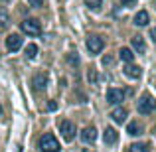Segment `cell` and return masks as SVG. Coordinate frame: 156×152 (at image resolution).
Segmentation results:
<instances>
[{
  "instance_id": "cell-1",
  "label": "cell",
  "mask_w": 156,
  "mask_h": 152,
  "mask_svg": "<svg viewBox=\"0 0 156 152\" xmlns=\"http://www.w3.org/2000/svg\"><path fill=\"white\" fill-rule=\"evenodd\" d=\"M40 150L42 152H59L61 146H59L57 138L53 136L51 133H46L42 138H40Z\"/></svg>"
},
{
  "instance_id": "cell-27",
  "label": "cell",
  "mask_w": 156,
  "mask_h": 152,
  "mask_svg": "<svg viewBox=\"0 0 156 152\" xmlns=\"http://www.w3.org/2000/svg\"><path fill=\"white\" fill-rule=\"evenodd\" d=\"M0 117H2V107H0Z\"/></svg>"
},
{
  "instance_id": "cell-28",
  "label": "cell",
  "mask_w": 156,
  "mask_h": 152,
  "mask_svg": "<svg viewBox=\"0 0 156 152\" xmlns=\"http://www.w3.org/2000/svg\"><path fill=\"white\" fill-rule=\"evenodd\" d=\"M2 2H8V0H2Z\"/></svg>"
},
{
  "instance_id": "cell-20",
  "label": "cell",
  "mask_w": 156,
  "mask_h": 152,
  "mask_svg": "<svg viewBox=\"0 0 156 152\" xmlns=\"http://www.w3.org/2000/svg\"><path fill=\"white\" fill-rule=\"evenodd\" d=\"M103 4V0H85V6H89V8H93V10H97V8Z\"/></svg>"
},
{
  "instance_id": "cell-22",
  "label": "cell",
  "mask_w": 156,
  "mask_h": 152,
  "mask_svg": "<svg viewBox=\"0 0 156 152\" xmlns=\"http://www.w3.org/2000/svg\"><path fill=\"white\" fill-rule=\"evenodd\" d=\"M28 4H30L32 8H40L44 4V0H28Z\"/></svg>"
},
{
  "instance_id": "cell-4",
  "label": "cell",
  "mask_w": 156,
  "mask_h": 152,
  "mask_svg": "<svg viewBox=\"0 0 156 152\" xmlns=\"http://www.w3.org/2000/svg\"><path fill=\"white\" fill-rule=\"evenodd\" d=\"M59 133L67 142H71L73 138H75V125H73L71 121H61L59 122Z\"/></svg>"
},
{
  "instance_id": "cell-25",
  "label": "cell",
  "mask_w": 156,
  "mask_h": 152,
  "mask_svg": "<svg viewBox=\"0 0 156 152\" xmlns=\"http://www.w3.org/2000/svg\"><path fill=\"white\" fill-rule=\"evenodd\" d=\"M121 2H122V6H130V4H134L136 0H121Z\"/></svg>"
},
{
  "instance_id": "cell-12",
  "label": "cell",
  "mask_w": 156,
  "mask_h": 152,
  "mask_svg": "<svg viewBox=\"0 0 156 152\" xmlns=\"http://www.w3.org/2000/svg\"><path fill=\"white\" fill-rule=\"evenodd\" d=\"M119 57H121V61H125V63H133L134 53H133V50H129V48H121V50H119Z\"/></svg>"
},
{
  "instance_id": "cell-23",
  "label": "cell",
  "mask_w": 156,
  "mask_h": 152,
  "mask_svg": "<svg viewBox=\"0 0 156 152\" xmlns=\"http://www.w3.org/2000/svg\"><path fill=\"white\" fill-rule=\"evenodd\" d=\"M87 79H89V81H91V83H97V73H95V71H93V69H91V71H89V73H87Z\"/></svg>"
},
{
  "instance_id": "cell-5",
  "label": "cell",
  "mask_w": 156,
  "mask_h": 152,
  "mask_svg": "<svg viewBox=\"0 0 156 152\" xmlns=\"http://www.w3.org/2000/svg\"><path fill=\"white\" fill-rule=\"evenodd\" d=\"M103 46H105V42H103L101 36H91V38H87V50L91 51L93 55L103 50Z\"/></svg>"
},
{
  "instance_id": "cell-15",
  "label": "cell",
  "mask_w": 156,
  "mask_h": 152,
  "mask_svg": "<svg viewBox=\"0 0 156 152\" xmlns=\"http://www.w3.org/2000/svg\"><path fill=\"white\" fill-rule=\"evenodd\" d=\"M134 24H136V26H146V24H148V12L140 10L136 16H134Z\"/></svg>"
},
{
  "instance_id": "cell-10",
  "label": "cell",
  "mask_w": 156,
  "mask_h": 152,
  "mask_svg": "<svg viewBox=\"0 0 156 152\" xmlns=\"http://www.w3.org/2000/svg\"><path fill=\"white\" fill-rule=\"evenodd\" d=\"M32 85H34L36 91H42L48 85V77L44 75V73H38V75H34V79H32Z\"/></svg>"
},
{
  "instance_id": "cell-24",
  "label": "cell",
  "mask_w": 156,
  "mask_h": 152,
  "mask_svg": "<svg viewBox=\"0 0 156 152\" xmlns=\"http://www.w3.org/2000/svg\"><path fill=\"white\" fill-rule=\"evenodd\" d=\"M48 109H50V111H55V109H57V105H55L53 101H50V103H48Z\"/></svg>"
},
{
  "instance_id": "cell-2",
  "label": "cell",
  "mask_w": 156,
  "mask_h": 152,
  "mask_svg": "<svg viewBox=\"0 0 156 152\" xmlns=\"http://www.w3.org/2000/svg\"><path fill=\"white\" fill-rule=\"evenodd\" d=\"M20 28H22V32L28 34V36H40L42 34V26H40V22L36 18H26L20 24Z\"/></svg>"
},
{
  "instance_id": "cell-3",
  "label": "cell",
  "mask_w": 156,
  "mask_h": 152,
  "mask_svg": "<svg viewBox=\"0 0 156 152\" xmlns=\"http://www.w3.org/2000/svg\"><path fill=\"white\" fill-rule=\"evenodd\" d=\"M136 109H138L140 115H148V113H152L156 109V101L150 95H142L140 99H138V103H136Z\"/></svg>"
},
{
  "instance_id": "cell-19",
  "label": "cell",
  "mask_w": 156,
  "mask_h": 152,
  "mask_svg": "<svg viewBox=\"0 0 156 152\" xmlns=\"http://www.w3.org/2000/svg\"><path fill=\"white\" fill-rule=\"evenodd\" d=\"M8 22H10V16H8L6 10H0V28H6Z\"/></svg>"
},
{
  "instance_id": "cell-18",
  "label": "cell",
  "mask_w": 156,
  "mask_h": 152,
  "mask_svg": "<svg viewBox=\"0 0 156 152\" xmlns=\"http://www.w3.org/2000/svg\"><path fill=\"white\" fill-rule=\"evenodd\" d=\"M36 53H38V46H36V44H30V46L26 48V57L28 59H34Z\"/></svg>"
},
{
  "instance_id": "cell-26",
  "label": "cell",
  "mask_w": 156,
  "mask_h": 152,
  "mask_svg": "<svg viewBox=\"0 0 156 152\" xmlns=\"http://www.w3.org/2000/svg\"><path fill=\"white\" fill-rule=\"evenodd\" d=\"M150 38H152V42H156V28L150 30Z\"/></svg>"
},
{
  "instance_id": "cell-17",
  "label": "cell",
  "mask_w": 156,
  "mask_h": 152,
  "mask_svg": "<svg viewBox=\"0 0 156 152\" xmlns=\"http://www.w3.org/2000/svg\"><path fill=\"white\" fill-rule=\"evenodd\" d=\"M129 152H148V144L146 142H136V144H130Z\"/></svg>"
},
{
  "instance_id": "cell-11",
  "label": "cell",
  "mask_w": 156,
  "mask_h": 152,
  "mask_svg": "<svg viewBox=\"0 0 156 152\" xmlns=\"http://www.w3.org/2000/svg\"><path fill=\"white\" fill-rule=\"evenodd\" d=\"M111 117H113V121H115V122H119V125H121V122H125V121H126L129 113H126V109H122V107H117V109L111 113Z\"/></svg>"
},
{
  "instance_id": "cell-21",
  "label": "cell",
  "mask_w": 156,
  "mask_h": 152,
  "mask_svg": "<svg viewBox=\"0 0 156 152\" xmlns=\"http://www.w3.org/2000/svg\"><path fill=\"white\" fill-rule=\"evenodd\" d=\"M67 61H69V65H77V63H79L77 53H69V55H67Z\"/></svg>"
},
{
  "instance_id": "cell-7",
  "label": "cell",
  "mask_w": 156,
  "mask_h": 152,
  "mask_svg": "<svg viewBox=\"0 0 156 152\" xmlns=\"http://www.w3.org/2000/svg\"><path fill=\"white\" fill-rule=\"evenodd\" d=\"M122 99H125V91L122 89H109L107 91V103H111V105H119Z\"/></svg>"
},
{
  "instance_id": "cell-9",
  "label": "cell",
  "mask_w": 156,
  "mask_h": 152,
  "mask_svg": "<svg viewBox=\"0 0 156 152\" xmlns=\"http://www.w3.org/2000/svg\"><path fill=\"white\" fill-rule=\"evenodd\" d=\"M117 138H119V134H117V130H115L113 126H107V129L103 130V140H105V144H115V142H117Z\"/></svg>"
},
{
  "instance_id": "cell-6",
  "label": "cell",
  "mask_w": 156,
  "mask_h": 152,
  "mask_svg": "<svg viewBox=\"0 0 156 152\" xmlns=\"http://www.w3.org/2000/svg\"><path fill=\"white\" fill-rule=\"evenodd\" d=\"M6 48L8 51H18L22 48V36L20 34H10L6 38Z\"/></svg>"
},
{
  "instance_id": "cell-16",
  "label": "cell",
  "mask_w": 156,
  "mask_h": 152,
  "mask_svg": "<svg viewBox=\"0 0 156 152\" xmlns=\"http://www.w3.org/2000/svg\"><path fill=\"white\" fill-rule=\"evenodd\" d=\"M140 130H142V126L138 125L136 121H133V122H129V126H126V133L130 134V136H136V134H140Z\"/></svg>"
},
{
  "instance_id": "cell-14",
  "label": "cell",
  "mask_w": 156,
  "mask_h": 152,
  "mask_svg": "<svg viewBox=\"0 0 156 152\" xmlns=\"http://www.w3.org/2000/svg\"><path fill=\"white\" fill-rule=\"evenodd\" d=\"M133 48H134L138 53H144V51H146L144 38H142V36H134V38H133Z\"/></svg>"
},
{
  "instance_id": "cell-13",
  "label": "cell",
  "mask_w": 156,
  "mask_h": 152,
  "mask_svg": "<svg viewBox=\"0 0 156 152\" xmlns=\"http://www.w3.org/2000/svg\"><path fill=\"white\" fill-rule=\"evenodd\" d=\"M125 73L130 77V79H138L142 71H140V67H138V65H133V63H129V65L125 67Z\"/></svg>"
},
{
  "instance_id": "cell-8",
  "label": "cell",
  "mask_w": 156,
  "mask_h": 152,
  "mask_svg": "<svg viewBox=\"0 0 156 152\" xmlns=\"http://www.w3.org/2000/svg\"><path fill=\"white\" fill-rule=\"evenodd\" d=\"M81 140L87 142V144L95 142L97 140V129H95V126H85V129L81 130Z\"/></svg>"
}]
</instances>
